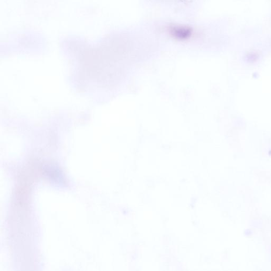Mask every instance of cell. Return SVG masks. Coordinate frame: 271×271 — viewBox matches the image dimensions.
<instances>
[{
    "instance_id": "1",
    "label": "cell",
    "mask_w": 271,
    "mask_h": 271,
    "mask_svg": "<svg viewBox=\"0 0 271 271\" xmlns=\"http://www.w3.org/2000/svg\"><path fill=\"white\" fill-rule=\"evenodd\" d=\"M245 234L247 236V235H251V231L248 230H246L245 232Z\"/></svg>"
}]
</instances>
